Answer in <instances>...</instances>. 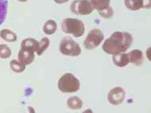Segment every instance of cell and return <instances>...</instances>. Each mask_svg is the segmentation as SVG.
I'll use <instances>...</instances> for the list:
<instances>
[{"label": "cell", "instance_id": "obj_5", "mask_svg": "<svg viewBox=\"0 0 151 113\" xmlns=\"http://www.w3.org/2000/svg\"><path fill=\"white\" fill-rule=\"evenodd\" d=\"M94 10L90 0H74L70 5L71 12L78 15H89Z\"/></svg>", "mask_w": 151, "mask_h": 113}, {"label": "cell", "instance_id": "obj_23", "mask_svg": "<svg viewBox=\"0 0 151 113\" xmlns=\"http://www.w3.org/2000/svg\"><path fill=\"white\" fill-rule=\"evenodd\" d=\"M150 47L147 49V57H148L149 61H150Z\"/></svg>", "mask_w": 151, "mask_h": 113}, {"label": "cell", "instance_id": "obj_4", "mask_svg": "<svg viewBox=\"0 0 151 113\" xmlns=\"http://www.w3.org/2000/svg\"><path fill=\"white\" fill-rule=\"evenodd\" d=\"M59 50L63 55L71 57H77L82 53L79 44L73 40L70 37H65L61 40Z\"/></svg>", "mask_w": 151, "mask_h": 113}, {"label": "cell", "instance_id": "obj_2", "mask_svg": "<svg viewBox=\"0 0 151 113\" xmlns=\"http://www.w3.org/2000/svg\"><path fill=\"white\" fill-rule=\"evenodd\" d=\"M58 87L62 93H74L80 88V81L72 73H65L59 78Z\"/></svg>", "mask_w": 151, "mask_h": 113}, {"label": "cell", "instance_id": "obj_12", "mask_svg": "<svg viewBox=\"0 0 151 113\" xmlns=\"http://www.w3.org/2000/svg\"><path fill=\"white\" fill-rule=\"evenodd\" d=\"M67 106L72 110H78L83 107V101L78 96H72L67 99Z\"/></svg>", "mask_w": 151, "mask_h": 113}, {"label": "cell", "instance_id": "obj_3", "mask_svg": "<svg viewBox=\"0 0 151 113\" xmlns=\"http://www.w3.org/2000/svg\"><path fill=\"white\" fill-rule=\"evenodd\" d=\"M62 31L67 34H71L74 37H81L85 32V26L83 21L75 18H65L62 24Z\"/></svg>", "mask_w": 151, "mask_h": 113}, {"label": "cell", "instance_id": "obj_1", "mask_svg": "<svg viewBox=\"0 0 151 113\" xmlns=\"http://www.w3.org/2000/svg\"><path fill=\"white\" fill-rule=\"evenodd\" d=\"M133 43L132 35L126 32H115L105 40L102 49L106 53L115 55L125 53Z\"/></svg>", "mask_w": 151, "mask_h": 113}, {"label": "cell", "instance_id": "obj_21", "mask_svg": "<svg viewBox=\"0 0 151 113\" xmlns=\"http://www.w3.org/2000/svg\"><path fill=\"white\" fill-rule=\"evenodd\" d=\"M99 15H100V16L104 19H110L113 16V15H114L113 9L111 8V6H108V8L103 10L101 12H99Z\"/></svg>", "mask_w": 151, "mask_h": 113}, {"label": "cell", "instance_id": "obj_20", "mask_svg": "<svg viewBox=\"0 0 151 113\" xmlns=\"http://www.w3.org/2000/svg\"><path fill=\"white\" fill-rule=\"evenodd\" d=\"M12 55V50L6 45H0V58L6 59Z\"/></svg>", "mask_w": 151, "mask_h": 113}, {"label": "cell", "instance_id": "obj_19", "mask_svg": "<svg viewBox=\"0 0 151 113\" xmlns=\"http://www.w3.org/2000/svg\"><path fill=\"white\" fill-rule=\"evenodd\" d=\"M7 6H8L7 0H0V25L3 24V22L6 19Z\"/></svg>", "mask_w": 151, "mask_h": 113}, {"label": "cell", "instance_id": "obj_14", "mask_svg": "<svg viewBox=\"0 0 151 113\" xmlns=\"http://www.w3.org/2000/svg\"><path fill=\"white\" fill-rule=\"evenodd\" d=\"M92 4L94 9L97 10L98 12H101L103 10L108 8L110 6L111 0H90Z\"/></svg>", "mask_w": 151, "mask_h": 113}, {"label": "cell", "instance_id": "obj_9", "mask_svg": "<svg viewBox=\"0 0 151 113\" xmlns=\"http://www.w3.org/2000/svg\"><path fill=\"white\" fill-rule=\"evenodd\" d=\"M18 58L19 61L22 62L23 64H24L25 65H30L35 60V51L31 49L21 48L19 51Z\"/></svg>", "mask_w": 151, "mask_h": 113}, {"label": "cell", "instance_id": "obj_15", "mask_svg": "<svg viewBox=\"0 0 151 113\" xmlns=\"http://www.w3.org/2000/svg\"><path fill=\"white\" fill-rule=\"evenodd\" d=\"M39 42L33 38H26L21 42V48L33 50L36 52Z\"/></svg>", "mask_w": 151, "mask_h": 113}, {"label": "cell", "instance_id": "obj_16", "mask_svg": "<svg viewBox=\"0 0 151 113\" xmlns=\"http://www.w3.org/2000/svg\"><path fill=\"white\" fill-rule=\"evenodd\" d=\"M57 28H58L57 23L52 19H50L45 22V24H44L43 31L47 35H52L56 32Z\"/></svg>", "mask_w": 151, "mask_h": 113}, {"label": "cell", "instance_id": "obj_11", "mask_svg": "<svg viewBox=\"0 0 151 113\" xmlns=\"http://www.w3.org/2000/svg\"><path fill=\"white\" fill-rule=\"evenodd\" d=\"M112 61L116 66L120 68L125 67L129 63V56L126 53H120L112 55Z\"/></svg>", "mask_w": 151, "mask_h": 113}, {"label": "cell", "instance_id": "obj_22", "mask_svg": "<svg viewBox=\"0 0 151 113\" xmlns=\"http://www.w3.org/2000/svg\"><path fill=\"white\" fill-rule=\"evenodd\" d=\"M70 0H54V2L58 4H63V3H65L69 2Z\"/></svg>", "mask_w": 151, "mask_h": 113}, {"label": "cell", "instance_id": "obj_18", "mask_svg": "<svg viewBox=\"0 0 151 113\" xmlns=\"http://www.w3.org/2000/svg\"><path fill=\"white\" fill-rule=\"evenodd\" d=\"M10 67L15 73H20L25 71L26 65L20 62L19 60H12L10 62Z\"/></svg>", "mask_w": 151, "mask_h": 113}, {"label": "cell", "instance_id": "obj_13", "mask_svg": "<svg viewBox=\"0 0 151 113\" xmlns=\"http://www.w3.org/2000/svg\"><path fill=\"white\" fill-rule=\"evenodd\" d=\"M0 37L7 42H15L17 40L16 34L9 29H3L0 31Z\"/></svg>", "mask_w": 151, "mask_h": 113}, {"label": "cell", "instance_id": "obj_8", "mask_svg": "<svg viewBox=\"0 0 151 113\" xmlns=\"http://www.w3.org/2000/svg\"><path fill=\"white\" fill-rule=\"evenodd\" d=\"M124 5L131 11H138L142 8H150V0H124Z\"/></svg>", "mask_w": 151, "mask_h": 113}, {"label": "cell", "instance_id": "obj_6", "mask_svg": "<svg viewBox=\"0 0 151 113\" xmlns=\"http://www.w3.org/2000/svg\"><path fill=\"white\" fill-rule=\"evenodd\" d=\"M104 39V36L102 31L98 28H94L90 31L87 37H86L83 42L84 46L86 49L89 50L96 49V47H98L101 44Z\"/></svg>", "mask_w": 151, "mask_h": 113}, {"label": "cell", "instance_id": "obj_7", "mask_svg": "<svg viewBox=\"0 0 151 113\" xmlns=\"http://www.w3.org/2000/svg\"><path fill=\"white\" fill-rule=\"evenodd\" d=\"M125 99V91L121 87H114L108 92V100L112 105H120Z\"/></svg>", "mask_w": 151, "mask_h": 113}, {"label": "cell", "instance_id": "obj_10", "mask_svg": "<svg viewBox=\"0 0 151 113\" xmlns=\"http://www.w3.org/2000/svg\"><path fill=\"white\" fill-rule=\"evenodd\" d=\"M129 62L133 63L135 65L140 66L144 61V55L143 53L139 49H133L129 53H128Z\"/></svg>", "mask_w": 151, "mask_h": 113}, {"label": "cell", "instance_id": "obj_24", "mask_svg": "<svg viewBox=\"0 0 151 113\" xmlns=\"http://www.w3.org/2000/svg\"><path fill=\"white\" fill-rule=\"evenodd\" d=\"M19 2H21V3H25V2H27L28 0H18Z\"/></svg>", "mask_w": 151, "mask_h": 113}, {"label": "cell", "instance_id": "obj_17", "mask_svg": "<svg viewBox=\"0 0 151 113\" xmlns=\"http://www.w3.org/2000/svg\"><path fill=\"white\" fill-rule=\"evenodd\" d=\"M50 39L48 37H43L41 40H40L38 46H37V49L36 50V53L38 56H41L43 54V53L46 50L49 46H50Z\"/></svg>", "mask_w": 151, "mask_h": 113}]
</instances>
